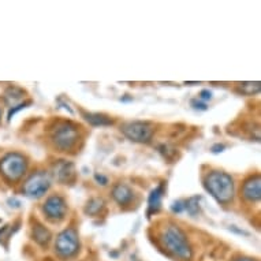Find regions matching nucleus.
<instances>
[{
    "label": "nucleus",
    "mask_w": 261,
    "mask_h": 261,
    "mask_svg": "<svg viewBox=\"0 0 261 261\" xmlns=\"http://www.w3.org/2000/svg\"><path fill=\"white\" fill-rule=\"evenodd\" d=\"M162 244L164 248L167 249L172 256H175L179 260L188 261L192 258V248L189 244L188 237L179 227L175 224H168L162 232Z\"/></svg>",
    "instance_id": "1"
},
{
    "label": "nucleus",
    "mask_w": 261,
    "mask_h": 261,
    "mask_svg": "<svg viewBox=\"0 0 261 261\" xmlns=\"http://www.w3.org/2000/svg\"><path fill=\"white\" fill-rule=\"evenodd\" d=\"M204 186L220 204H227L234 198V180L223 171H212L206 175Z\"/></svg>",
    "instance_id": "2"
},
{
    "label": "nucleus",
    "mask_w": 261,
    "mask_h": 261,
    "mask_svg": "<svg viewBox=\"0 0 261 261\" xmlns=\"http://www.w3.org/2000/svg\"><path fill=\"white\" fill-rule=\"evenodd\" d=\"M78 138H80V134H78L77 126L70 122L56 123L51 132V140L54 145L63 152L73 149L74 146L77 145Z\"/></svg>",
    "instance_id": "3"
},
{
    "label": "nucleus",
    "mask_w": 261,
    "mask_h": 261,
    "mask_svg": "<svg viewBox=\"0 0 261 261\" xmlns=\"http://www.w3.org/2000/svg\"><path fill=\"white\" fill-rule=\"evenodd\" d=\"M28 162L26 159L19 153H9L0 160V172L6 179L10 182H15L26 172Z\"/></svg>",
    "instance_id": "4"
},
{
    "label": "nucleus",
    "mask_w": 261,
    "mask_h": 261,
    "mask_svg": "<svg viewBox=\"0 0 261 261\" xmlns=\"http://www.w3.org/2000/svg\"><path fill=\"white\" fill-rule=\"evenodd\" d=\"M51 188V178L45 171H37L28 178L23 185V193L30 198H40Z\"/></svg>",
    "instance_id": "5"
},
{
    "label": "nucleus",
    "mask_w": 261,
    "mask_h": 261,
    "mask_svg": "<svg viewBox=\"0 0 261 261\" xmlns=\"http://www.w3.org/2000/svg\"><path fill=\"white\" fill-rule=\"evenodd\" d=\"M80 248V241L78 234L74 228H66L56 237L55 250L60 257L69 258L78 252Z\"/></svg>",
    "instance_id": "6"
},
{
    "label": "nucleus",
    "mask_w": 261,
    "mask_h": 261,
    "mask_svg": "<svg viewBox=\"0 0 261 261\" xmlns=\"http://www.w3.org/2000/svg\"><path fill=\"white\" fill-rule=\"evenodd\" d=\"M120 130L130 141L138 142V144L148 142L153 136L152 124L148 123V122H141V120L127 122L120 127Z\"/></svg>",
    "instance_id": "7"
},
{
    "label": "nucleus",
    "mask_w": 261,
    "mask_h": 261,
    "mask_svg": "<svg viewBox=\"0 0 261 261\" xmlns=\"http://www.w3.org/2000/svg\"><path fill=\"white\" fill-rule=\"evenodd\" d=\"M43 211L49 220L59 222V220H63L64 216H66L67 205H66V201H64L63 197L55 194V196H51V197H48L45 200L43 205Z\"/></svg>",
    "instance_id": "8"
},
{
    "label": "nucleus",
    "mask_w": 261,
    "mask_h": 261,
    "mask_svg": "<svg viewBox=\"0 0 261 261\" xmlns=\"http://www.w3.org/2000/svg\"><path fill=\"white\" fill-rule=\"evenodd\" d=\"M54 175L60 184H70L75 179V167L71 162L60 160L54 167Z\"/></svg>",
    "instance_id": "9"
},
{
    "label": "nucleus",
    "mask_w": 261,
    "mask_h": 261,
    "mask_svg": "<svg viewBox=\"0 0 261 261\" xmlns=\"http://www.w3.org/2000/svg\"><path fill=\"white\" fill-rule=\"evenodd\" d=\"M242 197L246 201H258L261 197V180L260 175H254L249 178L242 186Z\"/></svg>",
    "instance_id": "10"
},
{
    "label": "nucleus",
    "mask_w": 261,
    "mask_h": 261,
    "mask_svg": "<svg viewBox=\"0 0 261 261\" xmlns=\"http://www.w3.org/2000/svg\"><path fill=\"white\" fill-rule=\"evenodd\" d=\"M112 197L119 205H127L134 197V193L127 185L118 184L115 188L112 189Z\"/></svg>",
    "instance_id": "11"
},
{
    "label": "nucleus",
    "mask_w": 261,
    "mask_h": 261,
    "mask_svg": "<svg viewBox=\"0 0 261 261\" xmlns=\"http://www.w3.org/2000/svg\"><path fill=\"white\" fill-rule=\"evenodd\" d=\"M163 193H164V185L160 184L159 186L152 190L148 200V214H156L162 208V200H163Z\"/></svg>",
    "instance_id": "12"
},
{
    "label": "nucleus",
    "mask_w": 261,
    "mask_h": 261,
    "mask_svg": "<svg viewBox=\"0 0 261 261\" xmlns=\"http://www.w3.org/2000/svg\"><path fill=\"white\" fill-rule=\"evenodd\" d=\"M25 99V90L18 86H10L5 93V101L13 108L18 104H21L22 100Z\"/></svg>",
    "instance_id": "13"
},
{
    "label": "nucleus",
    "mask_w": 261,
    "mask_h": 261,
    "mask_svg": "<svg viewBox=\"0 0 261 261\" xmlns=\"http://www.w3.org/2000/svg\"><path fill=\"white\" fill-rule=\"evenodd\" d=\"M33 238L41 246H47L49 240H51V232L48 231L47 228L41 226V224H36L33 227Z\"/></svg>",
    "instance_id": "14"
},
{
    "label": "nucleus",
    "mask_w": 261,
    "mask_h": 261,
    "mask_svg": "<svg viewBox=\"0 0 261 261\" xmlns=\"http://www.w3.org/2000/svg\"><path fill=\"white\" fill-rule=\"evenodd\" d=\"M84 118H85L86 122H89L93 126H110V124L114 123V120L110 116L103 115V114H86V112H84Z\"/></svg>",
    "instance_id": "15"
},
{
    "label": "nucleus",
    "mask_w": 261,
    "mask_h": 261,
    "mask_svg": "<svg viewBox=\"0 0 261 261\" xmlns=\"http://www.w3.org/2000/svg\"><path fill=\"white\" fill-rule=\"evenodd\" d=\"M104 208V200L101 198H92L88 201V204L85 205V214L93 216V215H97L100 211Z\"/></svg>",
    "instance_id": "16"
},
{
    "label": "nucleus",
    "mask_w": 261,
    "mask_h": 261,
    "mask_svg": "<svg viewBox=\"0 0 261 261\" xmlns=\"http://www.w3.org/2000/svg\"><path fill=\"white\" fill-rule=\"evenodd\" d=\"M185 202V210H188V212L192 216H196V215L200 212V197L198 196H194V197H190L188 201Z\"/></svg>",
    "instance_id": "17"
},
{
    "label": "nucleus",
    "mask_w": 261,
    "mask_h": 261,
    "mask_svg": "<svg viewBox=\"0 0 261 261\" xmlns=\"http://www.w3.org/2000/svg\"><path fill=\"white\" fill-rule=\"evenodd\" d=\"M240 92L244 94H254L260 92V82H242L238 85Z\"/></svg>",
    "instance_id": "18"
},
{
    "label": "nucleus",
    "mask_w": 261,
    "mask_h": 261,
    "mask_svg": "<svg viewBox=\"0 0 261 261\" xmlns=\"http://www.w3.org/2000/svg\"><path fill=\"white\" fill-rule=\"evenodd\" d=\"M29 104H32V101H26V103H21V104H18V106H15V107L13 108H10V111H9V115H7V119L11 120V118H13L15 114H17L18 111H21V110H23V108H26Z\"/></svg>",
    "instance_id": "19"
},
{
    "label": "nucleus",
    "mask_w": 261,
    "mask_h": 261,
    "mask_svg": "<svg viewBox=\"0 0 261 261\" xmlns=\"http://www.w3.org/2000/svg\"><path fill=\"white\" fill-rule=\"evenodd\" d=\"M171 210L174 214H182L185 211V202L184 201H175L171 205Z\"/></svg>",
    "instance_id": "20"
},
{
    "label": "nucleus",
    "mask_w": 261,
    "mask_h": 261,
    "mask_svg": "<svg viewBox=\"0 0 261 261\" xmlns=\"http://www.w3.org/2000/svg\"><path fill=\"white\" fill-rule=\"evenodd\" d=\"M94 179L97 180V182H99L100 185H107L108 184V179L107 178H106V176L104 175H101V174H96V175H94Z\"/></svg>",
    "instance_id": "21"
},
{
    "label": "nucleus",
    "mask_w": 261,
    "mask_h": 261,
    "mask_svg": "<svg viewBox=\"0 0 261 261\" xmlns=\"http://www.w3.org/2000/svg\"><path fill=\"white\" fill-rule=\"evenodd\" d=\"M200 96H201V99L202 100H211L212 99V92H210V90H202L201 92V94H200Z\"/></svg>",
    "instance_id": "22"
},
{
    "label": "nucleus",
    "mask_w": 261,
    "mask_h": 261,
    "mask_svg": "<svg viewBox=\"0 0 261 261\" xmlns=\"http://www.w3.org/2000/svg\"><path fill=\"white\" fill-rule=\"evenodd\" d=\"M224 149H226V146L220 145V144H216V145L212 146V152H214V153H219V152H223Z\"/></svg>",
    "instance_id": "23"
},
{
    "label": "nucleus",
    "mask_w": 261,
    "mask_h": 261,
    "mask_svg": "<svg viewBox=\"0 0 261 261\" xmlns=\"http://www.w3.org/2000/svg\"><path fill=\"white\" fill-rule=\"evenodd\" d=\"M192 104H193V106H194V108H196V110H206L205 104L198 103V101H196V100H193Z\"/></svg>",
    "instance_id": "24"
},
{
    "label": "nucleus",
    "mask_w": 261,
    "mask_h": 261,
    "mask_svg": "<svg viewBox=\"0 0 261 261\" xmlns=\"http://www.w3.org/2000/svg\"><path fill=\"white\" fill-rule=\"evenodd\" d=\"M236 261H254V260H252V258H246V257H242V258H238V260Z\"/></svg>",
    "instance_id": "25"
},
{
    "label": "nucleus",
    "mask_w": 261,
    "mask_h": 261,
    "mask_svg": "<svg viewBox=\"0 0 261 261\" xmlns=\"http://www.w3.org/2000/svg\"><path fill=\"white\" fill-rule=\"evenodd\" d=\"M0 118H2V110H0Z\"/></svg>",
    "instance_id": "26"
}]
</instances>
